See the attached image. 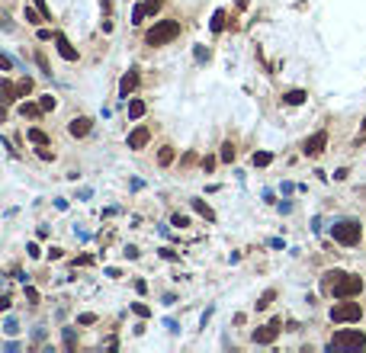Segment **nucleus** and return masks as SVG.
Returning a JSON list of instances; mask_svg holds the SVG:
<instances>
[{"label": "nucleus", "mask_w": 366, "mask_h": 353, "mask_svg": "<svg viewBox=\"0 0 366 353\" xmlns=\"http://www.w3.org/2000/svg\"><path fill=\"white\" fill-rule=\"evenodd\" d=\"M177 36H180V23H177V19H161V23H154L151 29L145 32V42L148 45H167V42H174Z\"/></svg>", "instance_id": "obj_1"}, {"label": "nucleus", "mask_w": 366, "mask_h": 353, "mask_svg": "<svg viewBox=\"0 0 366 353\" xmlns=\"http://www.w3.org/2000/svg\"><path fill=\"white\" fill-rule=\"evenodd\" d=\"M360 289H363V280H360V276L344 273L341 280L328 289V295H334V298H354V295H360Z\"/></svg>", "instance_id": "obj_2"}, {"label": "nucleus", "mask_w": 366, "mask_h": 353, "mask_svg": "<svg viewBox=\"0 0 366 353\" xmlns=\"http://www.w3.org/2000/svg\"><path fill=\"white\" fill-rule=\"evenodd\" d=\"M331 235H334V241H341V244H347V247H354L357 241H360V222H354V219H344V222H337L334 228H331Z\"/></svg>", "instance_id": "obj_3"}, {"label": "nucleus", "mask_w": 366, "mask_h": 353, "mask_svg": "<svg viewBox=\"0 0 366 353\" xmlns=\"http://www.w3.org/2000/svg\"><path fill=\"white\" fill-rule=\"evenodd\" d=\"M360 302H350V298H341V302L331 308V321L337 324H347V321H360Z\"/></svg>", "instance_id": "obj_4"}, {"label": "nucleus", "mask_w": 366, "mask_h": 353, "mask_svg": "<svg viewBox=\"0 0 366 353\" xmlns=\"http://www.w3.org/2000/svg\"><path fill=\"white\" fill-rule=\"evenodd\" d=\"M328 347L331 350H363L366 337H363V331H341V334H334V341Z\"/></svg>", "instance_id": "obj_5"}, {"label": "nucleus", "mask_w": 366, "mask_h": 353, "mask_svg": "<svg viewBox=\"0 0 366 353\" xmlns=\"http://www.w3.org/2000/svg\"><path fill=\"white\" fill-rule=\"evenodd\" d=\"M276 337H280V321H270V324H263V328H257L254 334H250V341L254 344H273Z\"/></svg>", "instance_id": "obj_6"}, {"label": "nucleus", "mask_w": 366, "mask_h": 353, "mask_svg": "<svg viewBox=\"0 0 366 353\" xmlns=\"http://www.w3.org/2000/svg\"><path fill=\"white\" fill-rule=\"evenodd\" d=\"M324 145H328V132H315L308 141H305V148H302V151L308 154V158H318V154L324 151Z\"/></svg>", "instance_id": "obj_7"}, {"label": "nucleus", "mask_w": 366, "mask_h": 353, "mask_svg": "<svg viewBox=\"0 0 366 353\" xmlns=\"http://www.w3.org/2000/svg\"><path fill=\"white\" fill-rule=\"evenodd\" d=\"M148 138H151V132H148L145 125L132 128V132H128V148H135V151H138V148H145V145H148Z\"/></svg>", "instance_id": "obj_8"}, {"label": "nucleus", "mask_w": 366, "mask_h": 353, "mask_svg": "<svg viewBox=\"0 0 366 353\" xmlns=\"http://www.w3.org/2000/svg\"><path fill=\"white\" fill-rule=\"evenodd\" d=\"M55 45H58V55L64 58V61H77V49H74V45L67 42L61 32H55Z\"/></svg>", "instance_id": "obj_9"}, {"label": "nucleus", "mask_w": 366, "mask_h": 353, "mask_svg": "<svg viewBox=\"0 0 366 353\" xmlns=\"http://www.w3.org/2000/svg\"><path fill=\"white\" fill-rule=\"evenodd\" d=\"M67 132H71L74 138H84V135L90 132V119H87V116H77V119H71V122H67Z\"/></svg>", "instance_id": "obj_10"}, {"label": "nucleus", "mask_w": 366, "mask_h": 353, "mask_svg": "<svg viewBox=\"0 0 366 353\" xmlns=\"http://www.w3.org/2000/svg\"><path fill=\"white\" fill-rule=\"evenodd\" d=\"M138 87V74L135 71H128V74H122V80H119V97H125L128 100V93Z\"/></svg>", "instance_id": "obj_11"}, {"label": "nucleus", "mask_w": 366, "mask_h": 353, "mask_svg": "<svg viewBox=\"0 0 366 353\" xmlns=\"http://www.w3.org/2000/svg\"><path fill=\"white\" fill-rule=\"evenodd\" d=\"M189 206H193V212H199V215H202V219H206V222H215V212H212V209H209V206H206V202H202V199H193V202H189Z\"/></svg>", "instance_id": "obj_12"}, {"label": "nucleus", "mask_w": 366, "mask_h": 353, "mask_svg": "<svg viewBox=\"0 0 366 353\" xmlns=\"http://www.w3.org/2000/svg\"><path fill=\"white\" fill-rule=\"evenodd\" d=\"M341 276H344V270H328V273H324V280H321V289H324V293H328V289L334 286V283L341 280Z\"/></svg>", "instance_id": "obj_13"}, {"label": "nucleus", "mask_w": 366, "mask_h": 353, "mask_svg": "<svg viewBox=\"0 0 366 353\" xmlns=\"http://www.w3.org/2000/svg\"><path fill=\"white\" fill-rule=\"evenodd\" d=\"M19 113H23V116H29V119H36V116H42V103H23L19 106Z\"/></svg>", "instance_id": "obj_14"}, {"label": "nucleus", "mask_w": 366, "mask_h": 353, "mask_svg": "<svg viewBox=\"0 0 366 353\" xmlns=\"http://www.w3.org/2000/svg\"><path fill=\"white\" fill-rule=\"evenodd\" d=\"M174 158H177V151H174V148H161V151H158V164H161V167L174 164Z\"/></svg>", "instance_id": "obj_15"}, {"label": "nucleus", "mask_w": 366, "mask_h": 353, "mask_svg": "<svg viewBox=\"0 0 366 353\" xmlns=\"http://www.w3.org/2000/svg\"><path fill=\"white\" fill-rule=\"evenodd\" d=\"M305 97H308V93H305V90H289V93H286V97H283V100H286L289 106H299V103H305Z\"/></svg>", "instance_id": "obj_16"}, {"label": "nucleus", "mask_w": 366, "mask_h": 353, "mask_svg": "<svg viewBox=\"0 0 366 353\" xmlns=\"http://www.w3.org/2000/svg\"><path fill=\"white\" fill-rule=\"evenodd\" d=\"M26 135H29V141H32V145H49V135H45L42 128H29Z\"/></svg>", "instance_id": "obj_17"}, {"label": "nucleus", "mask_w": 366, "mask_h": 353, "mask_svg": "<svg viewBox=\"0 0 366 353\" xmlns=\"http://www.w3.org/2000/svg\"><path fill=\"white\" fill-rule=\"evenodd\" d=\"M145 116V103H141V100H132V103H128V119H141Z\"/></svg>", "instance_id": "obj_18"}, {"label": "nucleus", "mask_w": 366, "mask_h": 353, "mask_svg": "<svg viewBox=\"0 0 366 353\" xmlns=\"http://www.w3.org/2000/svg\"><path fill=\"white\" fill-rule=\"evenodd\" d=\"M209 26H212V32H222V29H225V10H215V13H212V23H209Z\"/></svg>", "instance_id": "obj_19"}, {"label": "nucleus", "mask_w": 366, "mask_h": 353, "mask_svg": "<svg viewBox=\"0 0 366 353\" xmlns=\"http://www.w3.org/2000/svg\"><path fill=\"white\" fill-rule=\"evenodd\" d=\"M250 161H254V167H267L270 161H273V154H270V151H254V158H250Z\"/></svg>", "instance_id": "obj_20"}, {"label": "nucleus", "mask_w": 366, "mask_h": 353, "mask_svg": "<svg viewBox=\"0 0 366 353\" xmlns=\"http://www.w3.org/2000/svg\"><path fill=\"white\" fill-rule=\"evenodd\" d=\"M0 87H3V100H6V103H13L19 90H16V87H13V84H10V80H6V77H3V84H0Z\"/></svg>", "instance_id": "obj_21"}, {"label": "nucleus", "mask_w": 366, "mask_h": 353, "mask_svg": "<svg viewBox=\"0 0 366 353\" xmlns=\"http://www.w3.org/2000/svg\"><path fill=\"white\" fill-rule=\"evenodd\" d=\"M273 298H276V293H273V289H267V293H263L260 298H257L254 305H257V308H270V302H273Z\"/></svg>", "instance_id": "obj_22"}, {"label": "nucleus", "mask_w": 366, "mask_h": 353, "mask_svg": "<svg viewBox=\"0 0 366 353\" xmlns=\"http://www.w3.org/2000/svg\"><path fill=\"white\" fill-rule=\"evenodd\" d=\"M42 13H36V10H32V6H26V23H29V26H39V23H42Z\"/></svg>", "instance_id": "obj_23"}, {"label": "nucleus", "mask_w": 366, "mask_h": 353, "mask_svg": "<svg viewBox=\"0 0 366 353\" xmlns=\"http://www.w3.org/2000/svg\"><path fill=\"white\" fill-rule=\"evenodd\" d=\"M3 334H6V337H16V334H19V324L13 321V318H6V321H3Z\"/></svg>", "instance_id": "obj_24"}, {"label": "nucleus", "mask_w": 366, "mask_h": 353, "mask_svg": "<svg viewBox=\"0 0 366 353\" xmlns=\"http://www.w3.org/2000/svg\"><path fill=\"white\" fill-rule=\"evenodd\" d=\"M161 3H164V0H145L141 6H145V13H148V16H154V13L161 10Z\"/></svg>", "instance_id": "obj_25"}, {"label": "nucleus", "mask_w": 366, "mask_h": 353, "mask_svg": "<svg viewBox=\"0 0 366 353\" xmlns=\"http://www.w3.org/2000/svg\"><path fill=\"white\" fill-rule=\"evenodd\" d=\"M222 161H235V145L232 141H225V145H222V154H219Z\"/></svg>", "instance_id": "obj_26"}, {"label": "nucleus", "mask_w": 366, "mask_h": 353, "mask_svg": "<svg viewBox=\"0 0 366 353\" xmlns=\"http://www.w3.org/2000/svg\"><path fill=\"white\" fill-rule=\"evenodd\" d=\"M145 16H148V13H145V6L138 3V6H135V10H132V23L138 26V23H141V19H145Z\"/></svg>", "instance_id": "obj_27"}, {"label": "nucleus", "mask_w": 366, "mask_h": 353, "mask_svg": "<svg viewBox=\"0 0 366 353\" xmlns=\"http://www.w3.org/2000/svg\"><path fill=\"white\" fill-rule=\"evenodd\" d=\"M171 225H177V228H186V225H189V215H180V212H177V215L171 219Z\"/></svg>", "instance_id": "obj_28"}, {"label": "nucleus", "mask_w": 366, "mask_h": 353, "mask_svg": "<svg viewBox=\"0 0 366 353\" xmlns=\"http://www.w3.org/2000/svg\"><path fill=\"white\" fill-rule=\"evenodd\" d=\"M39 103H42V110L49 113V110H55V97H52V93H45L42 100H39Z\"/></svg>", "instance_id": "obj_29"}, {"label": "nucleus", "mask_w": 366, "mask_h": 353, "mask_svg": "<svg viewBox=\"0 0 366 353\" xmlns=\"http://www.w3.org/2000/svg\"><path fill=\"white\" fill-rule=\"evenodd\" d=\"M39 158H42V161H55V151H49V148H45V145H39Z\"/></svg>", "instance_id": "obj_30"}, {"label": "nucleus", "mask_w": 366, "mask_h": 353, "mask_svg": "<svg viewBox=\"0 0 366 353\" xmlns=\"http://www.w3.org/2000/svg\"><path fill=\"white\" fill-rule=\"evenodd\" d=\"M132 311H135L138 318H148V315H151V311H148V305H141V302H135V305H132Z\"/></svg>", "instance_id": "obj_31"}, {"label": "nucleus", "mask_w": 366, "mask_h": 353, "mask_svg": "<svg viewBox=\"0 0 366 353\" xmlns=\"http://www.w3.org/2000/svg\"><path fill=\"white\" fill-rule=\"evenodd\" d=\"M16 90H19V93H23V97H26V93L32 90V80H29V77H23V80H19V84H16Z\"/></svg>", "instance_id": "obj_32"}, {"label": "nucleus", "mask_w": 366, "mask_h": 353, "mask_svg": "<svg viewBox=\"0 0 366 353\" xmlns=\"http://www.w3.org/2000/svg\"><path fill=\"white\" fill-rule=\"evenodd\" d=\"M36 61H39V67H42L45 74H52V67H49V61H45V55H42V52H39V55H36Z\"/></svg>", "instance_id": "obj_33"}, {"label": "nucleus", "mask_w": 366, "mask_h": 353, "mask_svg": "<svg viewBox=\"0 0 366 353\" xmlns=\"http://www.w3.org/2000/svg\"><path fill=\"white\" fill-rule=\"evenodd\" d=\"M77 321H80V324H93V321H97V315H90V311H84V315H80Z\"/></svg>", "instance_id": "obj_34"}, {"label": "nucleus", "mask_w": 366, "mask_h": 353, "mask_svg": "<svg viewBox=\"0 0 366 353\" xmlns=\"http://www.w3.org/2000/svg\"><path fill=\"white\" fill-rule=\"evenodd\" d=\"M36 6H39V13H42L45 19H52V13H49V6H45V0H36Z\"/></svg>", "instance_id": "obj_35"}, {"label": "nucleus", "mask_w": 366, "mask_h": 353, "mask_svg": "<svg viewBox=\"0 0 366 353\" xmlns=\"http://www.w3.org/2000/svg\"><path fill=\"white\" fill-rule=\"evenodd\" d=\"M64 347H67V350H71V347H74V331H71V328H67V331H64Z\"/></svg>", "instance_id": "obj_36"}, {"label": "nucleus", "mask_w": 366, "mask_h": 353, "mask_svg": "<svg viewBox=\"0 0 366 353\" xmlns=\"http://www.w3.org/2000/svg\"><path fill=\"white\" fill-rule=\"evenodd\" d=\"M26 298H29V302L36 305V302H39V293H36V289H32V286H26Z\"/></svg>", "instance_id": "obj_37"}, {"label": "nucleus", "mask_w": 366, "mask_h": 353, "mask_svg": "<svg viewBox=\"0 0 366 353\" xmlns=\"http://www.w3.org/2000/svg\"><path fill=\"white\" fill-rule=\"evenodd\" d=\"M161 257H164V260H177V254H174L171 247H164V250H161Z\"/></svg>", "instance_id": "obj_38"}, {"label": "nucleus", "mask_w": 366, "mask_h": 353, "mask_svg": "<svg viewBox=\"0 0 366 353\" xmlns=\"http://www.w3.org/2000/svg\"><path fill=\"white\" fill-rule=\"evenodd\" d=\"M26 250H29V257H42V250H39V244H29V247H26Z\"/></svg>", "instance_id": "obj_39"}, {"label": "nucleus", "mask_w": 366, "mask_h": 353, "mask_svg": "<svg viewBox=\"0 0 366 353\" xmlns=\"http://www.w3.org/2000/svg\"><path fill=\"white\" fill-rule=\"evenodd\" d=\"M363 132H366V119H363Z\"/></svg>", "instance_id": "obj_40"}]
</instances>
